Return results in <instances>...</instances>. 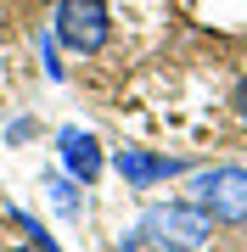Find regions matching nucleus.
<instances>
[{"instance_id": "1", "label": "nucleus", "mask_w": 247, "mask_h": 252, "mask_svg": "<svg viewBox=\"0 0 247 252\" xmlns=\"http://www.w3.org/2000/svg\"><path fill=\"white\" fill-rule=\"evenodd\" d=\"M208 230H213V219L197 202H157V207H146L135 241H146L157 252H197L208 241Z\"/></svg>"}, {"instance_id": "2", "label": "nucleus", "mask_w": 247, "mask_h": 252, "mask_svg": "<svg viewBox=\"0 0 247 252\" xmlns=\"http://www.w3.org/2000/svg\"><path fill=\"white\" fill-rule=\"evenodd\" d=\"M51 39L73 56H96L112 39V17H107V0H56V17H51Z\"/></svg>"}, {"instance_id": "3", "label": "nucleus", "mask_w": 247, "mask_h": 252, "mask_svg": "<svg viewBox=\"0 0 247 252\" xmlns=\"http://www.w3.org/2000/svg\"><path fill=\"white\" fill-rule=\"evenodd\" d=\"M197 207L213 224H247V168H208L191 185Z\"/></svg>"}, {"instance_id": "4", "label": "nucleus", "mask_w": 247, "mask_h": 252, "mask_svg": "<svg viewBox=\"0 0 247 252\" xmlns=\"http://www.w3.org/2000/svg\"><path fill=\"white\" fill-rule=\"evenodd\" d=\"M56 152H62V168L73 174L79 185H96V180H101V168H107V157H101V140L90 135V129H79V124H62V129H56Z\"/></svg>"}, {"instance_id": "5", "label": "nucleus", "mask_w": 247, "mask_h": 252, "mask_svg": "<svg viewBox=\"0 0 247 252\" xmlns=\"http://www.w3.org/2000/svg\"><path fill=\"white\" fill-rule=\"evenodd\" d=\"M112 168H118V180L129 190H146L157 180H174V174H185L180 157H157V152H141V146H124L118 157H112Z\"/></svg>"}, {"instance_id": "6", "label": "nucleus", "mask_w": 247, "mask_h": 252, "mask_svg": "<svg viewBox=\"0 0 247 252\" xmlns=\"http://www.w3.org/2000/svg\"><path fill=\"white\" fill-rule=\"evenodd\" d=\"M51 202H56V213H62V219H79V185L73 180H51Z\"/></svg>"}, {"instance_id": "7", "label": "nucleus", "mask_w": 247, "mask_h": 252, "mask_svg": "<svg viewBox=\"0 0 247 252\" xmlns=\"http://www.w3.org/2000/svg\"><path fill=\"white\" fill-rule=\"evenodd\" d=\"M236 118H242V124H247V79L236 84Z\"/></svg>"}, {"instance_id": "8", "label": "nucleus", "mask_w": 247, "mask_h": 252, "mask_svg": "<svg viewBox=\"0 0 247 252\" xmlns=\"http://www.w3.org/2000/svg\"><path fill=\"white\" fill-rule=\"evenodd\" d=\"M118 252H135V235H129V241H118Z\"/></svg>"}, {"instance_id": "9", "label": "nucleus", "mask_w": 247, "mask_h": 252, "mask_svg": "<svg viewBox=\"0 0 247 252\" xmlns=\"http://www.w3.org/2000/svg\"><path fill=\"white\" fill-rule=\"evenodd\" d=\"M11 252H45V247H11Z\"/></svg>"}]
</instances>
